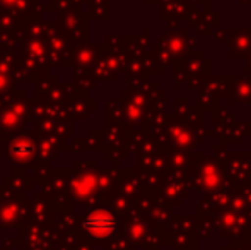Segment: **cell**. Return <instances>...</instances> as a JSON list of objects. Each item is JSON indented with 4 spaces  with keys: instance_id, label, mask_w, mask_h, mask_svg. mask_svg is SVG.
<instances>
[{
    "instance_id": "cell-3",
    "label": "cell",
    "mask_w": 251,
    "mask_h": 250,
    "mask_svg": "<svg viewBox=\"0 0 251 250\" xmlns=\"http://www.w3.org/2000/svg\"><path fill=\"white\" fill-rule=\"evenodd\" d=\"M94 185H96L94 178L91 177V175H86V177H80L79 180L74 182V192H75L77 195H87V194L94 189Z\"/></svg>"
},
{
    "instance_id": "cell-1",
    "label": "cell",
    "mask_w": 251,
    "mask_h": 250,
    "mask_svg": "<svg viewBox=\"0 0 251 250\" xmlns=\"http://www.w3.org/2000/svg\"><path fill=\"white\" fill-rule=\"evenodd\" d=\"M82 228L94 238H106L115 233L116 218L106 209H96L86 216Z\"/></svg>"
},
{
    "instance_id": "cell-2",
    "label": "cell",
    "mask_w": 251,
    "mask_h": 250,
    "mask_svg": "<svg viewBox=\"0 0 251 250\" xmlns=\"http://www.w3.org/2000/svg\"><path fill=\"white\" fill-rule=\"evenodd\" d=\"M33 151H34L33 144L26 139L16 140V142L12 144V147H10V153H12V156L17 158V160H27V158L33 154Z\"/></svg>"
}]
</instances>
